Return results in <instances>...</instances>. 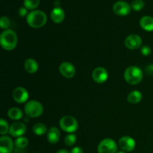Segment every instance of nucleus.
Wrapping results in <instances>:
<instances>
[{
  "label": "nucleus",
  "mask_w": 153,
  "mask_h": 153,
  "mask_svg": "<svg viewBox=\"0 0 153 153\" xmlns=\"http://www.w3.org/2000/svg\"><path fill=\"white\" fill-rule=\"evenodd\" d=\"M26 132V126L23 123L15 122L10 126L9 134L12 137H22Z\"/></svg>",
  "instance_id": "obj_13"
},
{
  "label": "nucleus",
  "mask_w": 153,
  "mask_h": 153,
  "mask_svg": "<svg viewBox=\"0 0 153 153\" xmlns=\"http://www.w3.org/2000/svg\"><path fill=\"white\" fill-rule=\"evenodd\" d=\"M7 116L13 120H19L22 118L23 114L22 111L18 108H11L7 111Z\"/></svg>",
  "instance_id": "obj_20"
},
{
  "label": "nucleus",
  "mask_w": 153,
  "mask_h": 153,
  "mask_svg": "<svg viewBox=\"0 0 153 153\" xmlns=\"http://www.w3.org/2000/svg\"><path fill=\"white\" fill-rule=\"evenodd\" d=\"M70 153H83V149L79 146H76L71 149Z\"/></svg>",
  "instance_id": "obj_30"
},
{
  "label": "nucleus",
  "mask_w": 153,
  "mask_h": 153,
  "mask_svg": "<svg viewBox=\"0 0 153 153\" xmlns=\"http://www.w3.org/2000/svg\"><path fill=\"white\" fill-rule=\"evenodd\" d=\"M131 7L128 3L124 1H117L113 5V11L115 14L120 16H127L131 12Z\"/></svg>",
  "instance_id": "obj_7"
},
{
  "label": "nucleus",
  "mask_w": 153,
  "mask_h": 153,
  "mask_svg": "<svg viewBox=\"0 0 153 153\" xmlns=\"http://www.w3.org/2000/svg\"><path fill=\"white\" fill-rule=\"evenodd\" d=\"M10 25V21L8 19V17L7 16H1V19H0V27H1L2 29L7 30L9 28Z\"/></svg>",
  "instance_id": "obj_27"
},
{
  "label": "nucleus",
  "mask_w": 153,
  "mask_h": 153,
  "mask_svg": "<svg viewBox=\"0 0 153 153\" xmlns=\"http://www.w3.org/2000/svg\"><path fill=\"white\" fill-rule=\"evenodd\" d=\"M24 7L28 10H34L38 7L40 0H24Z\"/></svg>",
  "instance_id": "obj_23"
},
{
  "label": "nucleus",
  "mask_w": 153,
  "mask_h": 153,
  "mask_svg": "<svg viewBox=\"0 0 153 153\" xmlns=\"http://www.w3.org/2000/svg\"><path fill=\"white\" fill-rule=\"evenodd\" d=\"M24 111L28 117L36 118L42 115L43 112V107L41 103L38 101L30 100L25 104Z\"/></svg>",
  "instance_id": "obj_4"
},
{
  "label": "nucleus",
  "mask_w": 153,
  "mask_h": 153,
  "mask_svg": "<svg viewBox=\"0 0 153 153\" xmlns=\"http://www.w3.org/2000/svg\"><path fill=\"white\" fill-rule=\"evenodd\" d=\"M13 149V142L10 137H0V153H11Z\"/></svg>",
  "instance_id": "obj_14"
},
{
  "label": "nucleus",
  "mask_w": 153,
  "mask_h": 153,
  "mask_svg": "<svg viewBox=\"0 0 153 153\" xmlns=\"http://www.w3.org/2000/svg\"><path fill=\"white\" fill-rule=\"evenodd\" d=\"M142 94L138 91H133L129 93L127 97V100L129 103L131 104H137L139 103L142 100Z\"/></svg>",
  "instance_id": "obj_19"
},
{
  "label": "nucleus",
  "mask_w": 153,
  "mask_h": 153,
  "mask_svg": "<svg viewBox=\"0 0 153 153\" xmlns=\"http://www.w3.org/2000/svg\"><path fill=\"white\" fill-rule=\"evenodd\" d=\"M56 153H70V152H69L67 150H66V149H60V150H58Z\"/></svg>",
  "instance_id": "obj_32"
},
{
  "label": "nucleus",
  "mask_w": 153,
  "mask_h": 153,
  "mask_svg": "<svg viewBox=\"0 0 153 153\" xmlns=\"http://www.w3.org/2000/svg\"><path fill=\"white\" fill-rule=\"evenodd\" d=\"M131 7L135 11H139L144 7V1L143 0H134L131 2Z\"/></svg>",
  "instance_id": "obj_26"
},
{
  "label": "nucleus",
  "mask_w": 153,
  "mask_h": 153,
  "mask_svg": "<svg viewBox=\"0 0 153 153\" xmlns=\"http://www.w3.org/2000/svg\"><path fill=\"white\" fill-rule=\"evenodd\" d=\"M27 10H28V9L25 8V7H21L19 9V14L21 16H25V15L27 14Z\"/></svg>",
  "instance_id": "obj_31"
},
{
  "label": "nucleus",
  "mask_w": 153,
  "mask_h": 153,
  "mask_svg": "<svg viewBox=\"0 0 153 153\" xmlns=\"http://www.w3.org/2000/svg\"><path fill=\"white\" fill-rule=\"evenodd\" d=\"M28 144V140L25 137H19L15 140L14 145L16 149H25Z\"/></svg>",
  "instance_id": "obj_22"
},
{
  "label": "nucleus",
  "mask_w": 153,
  "mask_h": 153,
  "mask_svg": "<svg viewBox=\"0 0 153 153\" xmlns=\"http://www.w3.org/2000/svg\"><path fill=\"white\" fill-rule=\"evenodd\" d=\"M124 79L129 85H137L143 79V72L139 67L131 66L124 72Z\"/></svg>",
  "instance_id": "obj_3"
},
{
  "label": "nucleus",
  "mask_w": 153,
  "mask_h": 153,
  "mask_svg": "<svg viewBox=\"0 0 153 153\" xmlns=\"http://www.w3.org/2000/svg\"><path fill=\"white\" fill-rule=\"evenodd\" d=\"M120 148L126 152H131L135 147V141L129 136H123L118 142Z\"/></svg>",
  "instance_id": "obj_12"
},
{
  "label": "nucleus",
  "mask_w": 153,
  "mask_h": 153,
  "mask_svg": "<svg viewBox=\"0 0 153 153\" xmlns=\"http://www.w3.org/2000/svg\"><path fill=\"white\" fill-rule=\"evenodd\" d=\"M51 19H52V22L55 23H61L63 22L65 17V13H64V10L61 8L60 7H56L55 8L52 9V12H51Z\"/></svg>",
  "instance_id": "obj_15"
},
{
  "label": "nucleus",
  "mask_w": 153,
  "mask_h": 153,
  "mask_svg": "<svg viewBox=\"0 0 153 153\" xmlns=\"http://www.w3.org/2000/svg\"><path fill=\"white\" fill-rule=\"evenodd\" d=\"M140 52L144 56H148V55H150L151 53V49L149 46H143L140 49Z\"/></svg>",
  "instance_id": "obj_28"
},
{
  "label": "nucleus",
  "mask_w": 153,
  "mask_h": 153,
  "mask_svg": "<svg viewBox=\"0 0 153 153\" xmlns=\"http://www.w3.org/2000/svg\"><path fill=\"white\" fill-rule=\"evenodd\" d=\"M12 97L16 103L22 104L28 100V92L22 87H17L13 91Z\"/></svg>",
  "instance_id": "obj_8"
},
{
  "label": "nucleus",
  "mask_w": 153,
  "mask_h": 153,
  "mask_svg": "<svg viewBox=\"0 0 153 153\" xmlns=\"http://www.w3.org/2000/svg\"><path fill=\"white\" fill-rule=\"evenodd\" d=\"M59 72L64 78L72 79L76 75V68L70 62H63L59 66Z\"/></svg>",
  "instance_id": "obj_10"
},
{
  "label": "nucleus",
  "mask_w": 153,
  "mask_h": 153,
  "mask_svg": "<svg viewBox=\"0 0 153 153\" xmlns=\"http://www.w3.org/2000/svg\"><path fill=\"white\" fill-rule=\"evenodd\" d=\"M117 153H126V152H123V151H120V152H117Z\"/></svg>",
  "instance_id": "obj_33"
},
{
  "label": "nucleus",
  "mask_w": 153,
  "mask_h": 153,
  "mask_svg": "<svg viewBox=\"0 0 153 153\" xmlns=\"http://www.w3.org/2000/svg\"><path fill=\"white\" fill-rule=\"evenodd\" d=\"M59 125L63 131L70 133V134L76 131V130L78 129V127H79V124H78L76 119L72 116L63 117L60 120Z\"/></svg>",
  "instance_id": "obj_5"
},
{
  "label": "nucleus",
  "mask_w": 153,
  "mask_h": 153,
  "mask_svg": "<svg viewBox=\"0 0 153 153\" xmlns=\"http://www.w3.org/2000/svg\"><path fill=\"white\" fill-rule=\"evenodd\" d=\"M117 145L111 138H105L102 140L98 146L99 153H116Z\"/></svg>",
  "instance_id": "obj_6"
},
{
  "label": "nucleus",
  "mask_w": 153,
  "mask_h": 153,
  "mask_svg": "<svg viewBox=\"0 0 153 153\" xmlns=\"http://www.w3.org/2000/svg\"><path fill=\"white\" fill-rule=\"evenodd\" d=\"M92 77L94 82L97 84H102L108 78V71L104 67H99L94 69L92 73Z\"/></svg>",
  "instance_id": "obj_11"
},
{
  "label": "nucleus",
  "mask_w": 153,
  "mask_h": 153,
  "mask_svg": "<svg viewBox=\"0 0 153 153\" xmlns=\"http://www.w3.org/2000/svg\"><path fill=\"white\" fill-rule=\"evenodd\" d=\"M76 140H77L76 135L72 133V134H69L68 135H67L64 137V143H65L67 146H71L76 143Z\"/></svg>",
  "instance_id": "obj_25"
},
{
  "label": "nucleus",
  "mask_w": 153,
  "mask_h": 153,
  "mask_svg": "<svg viewBox=\"0 0 153 153\" xmlns=\"http://www.w3.org/2000/svg\"><path fill=\"white\" fill-rule=\"evenodd\" d=\"M146 73L149 76H153V64H149L146 67Z\"/></svg>",
  "instance_id": "obj_29"
},
{
  "label": "nucleus",
  "mask_w": 153,
  "mask_h": 153,
  "mask_svg": "<svg viewBox=\"0 0 153 153\" xmlns=\"http://www.w3.org/2000/svg\"><path fill=\"white\" fill-rule=\"evenodd\" d=\"M0 43L4 50L11 51L16 47L18 37L16 32L11 29L4 30L0 35Z\"/></svg>",
  "instance_id": "obj_1"
},
{
  "label": "nucleus",
  "mask_w": 153,
  "mask_h": 153,
  "mask_svg": "<svg viewBox=\"0 0 153 153\" xmlns=\"http://www.w3.org/2000/svg\"><path fill=\"white\" fill-rule=\"evenodd\" d=\"M125 46L128 49L134 50L140 48L142 45V39L137 34H130L126 38Z\"/></svg>",
  "instance_id": "obj_9"
},
{
  "label": "nucleus",
  "mask_w": 153,
  "mask_h": 153,
  "mask_svg": "<svg viewBox=\"0 0 153 153\" xmlns=\"http://www.w3.org/2000/svg\"><path fill=\"white\" fill-rule=\"evenodd\" d=\"M33 132L36 135H43L44 134H46L47 131V127L44 125L43 123H38L34 124V126H33Z\"/></svg>",
  "instance_id": "obj_21"
},
{
  "label": "nucleus",
  "mask_w": 153,
  "mask_h": 153,
  "mask_svg": "<svg viewBox=\"0 0 153 153\" xmlns=\"http://www.w3.org/2000/svg\"><path fill=\"white\" fill-rule=\"evenodd\" d=\"M24 68L27 73L33 74L38 70V64L33 58H28L24 62Z\"/></svg>",
  "instance_id": "obj_17"
},
{
  "label": "nucleus",
  "mask_w": 153,
  "mask_h": 153,
  "mask_svg": "<svg viewBox=\"0 0 153 153\" xmlns=\"http://www.w3.org/2000/svg\"><path fill=\"white\" fill-rule=\"evenodd\" d=\"M26 21L28 25L31 28H40L46 23L47 16L42 10H34L28 13Z\"/></svg>",
  "instance_id": "obj_2"
},
{
  "label": "nucleus",
  "mask_w": 153,
  "mask_h": 153,
  "mask_svg": "<svg viewBox=\"0 0 153 153\" xmlns=\"http://www.w3.org/2000/svg\"><path fill=\"white\" fill-rule=\"evenodd\" d=\"M9 129H10V127H9L7 121L3 118H1L0 120V134L4 136V134L9 132Z\"/></svg>",
  "instance_id": "obj_24"
},
{
  "label": "nucleus",
  "mask_w": 153,
  "mask_h": 153,
  "mask_svg": "<svg viewBox=\"0 0 153 153\" xmlns=\"http://www.w3.org/2000/svg\"><path fill=\"white\" fill-rule=\"evenodd\" d=\"M140 27L146 31H153V18L149 16H144L140 20Z\"/></svg>",
  "instance_id": "obj_18"
},
{
  "label": "nucleus",
  "mask_w": 153,
  "mask_h": 153,
  "mask_svg": "<svg viewBox=\"0 0 153 153\" xmlns=\"http://www.w3.org/2000/svg\"><path fill=\"white\" fill-rule=\"evenodd\" d=\"M61 133L60 130L57 127H51L47 132V140L50 143L55 144L60 140Z\"/></svg>",
  "instance_id": "obj_16"
}]
</instances>
